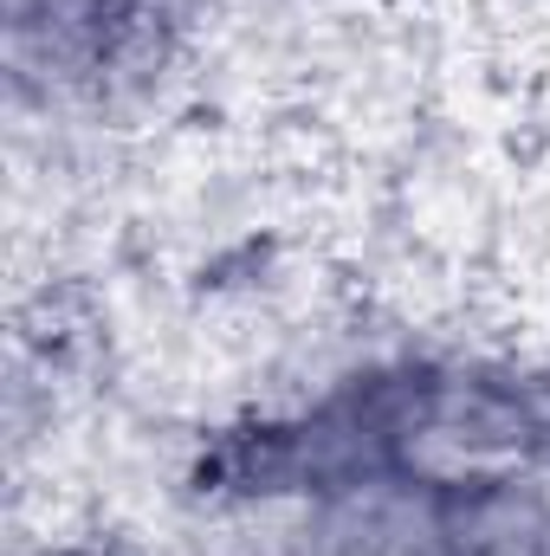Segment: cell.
<instances>
[{"instance_id": "6da1fadb", "label": "cell", "mask_w": 550, "mask_h": 556, "mask_svg": "<svg viewBox=\"0 0 550 556\" xmlns=\"http://www.w3.org/2000/svg\"><path fill=\"white\" fill-rule=\"evenodd\" d=\"M214 511H317L376 492L550 485V363L402 350L317 395L208 427L182 472Z\"/></svg>"}, {"instance_id": "7a4b0ae2", "label": "cell", "mask_w": 550, "mask_h": 556, "mask_svg": "<svg viewBox=\"0 0 550 556\" xmlns=\"http://www.w3.org/2000/svg\"><path fill=\"white\" fill-rule=\"evenodd\" d=\"M195 0H0L13 111L104 117L142 98L188 46Z\"/></svg>"}, {"instance_id": "3957f363", "label": "cell", "mask_w": 550, "mask_h": 556, "mask_svg": "<svg viewBox=\"0 0 550 556\" xmlns=\"http://www.w3.org/2000/svg\"><path fill=\"white\" fill-rule=\"evenodd\" d=\"M304 556H550V485L376 492L298 511Z\"/></svg>"}]
</instances>
